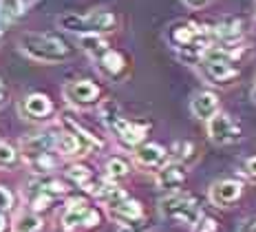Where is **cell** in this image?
Wrapping results in <instances>:
<instances>
[{
  "label": "cell",
  "mask_w": 256,
  "mask_h": 232,
  "mask_svg": "<svg viewBox=\"0 0 256 232\" xmlns=\"http://www.w3.org/2000/svg\"><path fill=\"white\" fill-rule=\"evenodd\" d=\"M170 45L174 47L184 60H201L206 49L212 45V31L208 27L194 25V23H177L170 27L168 34Z\"/></svg>",
  "instance_id": "6da1fadb"
},
{
  "label": "cell",
  "mask_w": 256,
  "mask_h": 232,
  "mask_svg": "<svg viewBox=\"0 0 256 232\" xmlns=\"http://www.w3.org/2000/svg\"><path fill=\"white\" fill-rule=\"evenodd\" d=\"M20 49L31 60L44 62V64L66 62L73 56V49L66 42H62L60 38L44 36V34H22L20 36Z\"/></svg>",
  "instance_id": "7a4b0ae2"
},
{
  "label": "cell",
  "mask_w": 256,
  "mask_h": 232,
  "mask_svg": "<svg viewBox=\"0 0 256 232\" xmlns=\"http://www.w3.org/2000/svg\"><path fill=\"white\" fill-rule=\"evenodd\" d=\"M58 25L64 31L80 36H102L106 31H113L117 25V18L110 12H88V14H62L58 18Z\"/></svg>",
  "instance_id": "3957f363"
},
{
  "label": "cell",
  "mask_w": 256,
  "mask_h": 232,
  "mask_svg": "<svg viewBox=\"0 0 256 232\" xmlns=\"http://www.w3.org/2000/svg\"><path fill=\"white\" fill-rule=\"evenodd\" d=\"M62 122H64V126H66V131L58 135L56 148L64 157H78V155H86V153H93V150L102 148V142H100L95 135H90L88 131H84L80 124L66 120V117H64Z\"/></svg>",
  "instance_id": "277c9868"
},
{
  "label": "cell",
  "mask_w": 256,
  "mask_h": 232,
  "mask_svg": "<svg viewBox=\"0 0 256 232\" xmlns=\"http://www.w3.org/2000/svg\"><path fill=\"white\" fill-rule=\"evenodd\" d=\"M102 115H104L106 126L110 128V133H113L115 137L120 139L122 144H124V146L137 148V146H140V144L144 142L148 126H142V124H135V122L126 120V117L120 113V109H117V104H113V102L104 104Z\"/></svg>",
  "instance_id": "5b68a950"
},
{
  "label": "cell",
  "mask_w": 256,
  "mask_h": 232,
  "mask_svg": "<svg viewBox=\"0 0 256 232\" xmlns=\"http://www.w3.org/2000/svg\"><path fill=\"white\" fill-rule=\"evenodd\" d=\"M162 212L166 214L168 219H174L179 223H188L194 225L196 221L201 219V208L199 203L194 201L190 195H181V192H174V195H168L166 199H162Z\"/></svg>",
  "instance_id": "8992f818"
},
{
  "label": "cell",
  "mask_w": 256,
  "mask_h": 232,
  "mask_svg": "<svg viewBox=\"0 0 256 232\" xmlns=\"http://www.w3.org/2000/svg\"><path fill=\"white\" fill-rule=\"evenodd\" d=\"M208 135H210V139L216 146H230V144H236L243 137L241 126L234 124V120L228 113H221V111L214 113L208 120Z\"/></svg>",
  "instance_id": "52a82bcc"
},
{
  "label": "cell",
  "mask_w": 256,
  "mask_h": 232,
  "mask_svg": "<svg viewBox=\"0 0 256 232\" xmlns=\"http://www.w3.org/2000/svg\"><path fill=\"white\" fill-rule=\"evenodd\" d=\"M62 223L64 228H93V225L100 223V212L98 210H93L88 206L86 201H82V199H73L71 203H68L66 212L62 214Z\"/></svg>",
  "instance_id": "ba28073f"
},
{
  "label": "cell",
  "mask_w": 256,
  "mask_h": 232,
  "mask_svg": "<svg viewBox=\"0 0 256 232\" xmlns=\"http://www.w3.org/2000/svg\"><path fill=\"white\" fill-rule=\"evenodd\" d=\"M64 98L73 106H93L100 98V86L90 80H76L64 86Z\"/></svg>",
  "instance_id": "9c48e42d"
},
{
  "label": "cell",
  "mask_w": 256,
  "mask_h": 232,
  "mask_svg": "<svg viewBox=\"0 0 256 232\" xmlns=\"http://www.w3.org/2000/svg\"><path fill=\"white\" fill-rule=\"evenodd\" d=\"M108 208V214L110 219H115L120 225H137V223H144V210L140 206V201L130 197H124L120 201L110 203Z\"/></svg>",
  "instance_id": "30bf717a"
},
{
  "label": "cell",
  "mask_w": 256,
  "mask_h": 232,
  "mask_svg": "<svg viewBox=\"0 0 256 232\" xmlns=\"http://www.w3.org/2000/svg\"><path fill=\"white\" fill-rule=\"evenodd\" d=\"M243 192V186L238 181L234 179H221V181H214L210 186V201L214 203L218 208H228L232 206L234 201H238V197H241Z\"/></svg>",
  "instance_id": "8fae6325"
},
{
  "label": "cell",
  "mask_w": 256,
  "mask_h": 232,
  "mask_svg": "<svg viewBox=\"0 0 256 232\" xmlns=\"http://www.w3.org/2000/svg\"><path fill=\"white\" fill-rule=\"evenodd\" d=\"M56 139L58 137L53 133H38V135H34V137H26L22 142V155H24L26 164L42 157V155L51 153V150L56 148Z\"/></svg>",
  "instance_id": "7c38bea8"
},
{
  "label": "cell",
  "mask_w": 256,
  "mask_h": 232,
  "mask_svg": "<svg viewBox=\"0 0 256 232\" xmlns=\"http://www.w3.org/2000/svg\"><path fill=\"white\" fill-rule=\"evenodd\" d=\"M201 69L210 84H230L241 73L234 62H201Z\"/></svg>",
  "instance_id": "4fadbf2b"
},
{
  "label": "cell",
  "mask_w": 256,
  "mask_h": 232,
  "mask_svg": "<svg viewBox=\"0 0 256 232\" xmlns=\"http://www.w3.org/2000/svg\"><path fill=\"white\" fill-rule=\"evenodd\" d=\"M93 60L98 62V69L106 75V78L117 80V78H122V75H124V69H126L124 56H122L120 51H113L110 47L104 53H100L98 58H93Z\"/></svg>",
  "instance_id": "5bb4252c"
},
{
  "label": "cell",
  "mask_w": 256,
  "mask_h": 232,
  "mask_svg": "<svg viewBox=\"0 0 256 232\" xmlns=\"http://www.w3.org/2000/svg\"><path fill=\"white\" fill-rule=\"evenodd\" d=\"M190 111L196 120H210L214 113H218V98L212 91H201L194 93V98L190 102Z\"/></svg>",
  "instance_id": "9a60e30c"
},
{
  "label": "cell",
  "mask_w": 256,
  "mask_h": 232,
  "mask_svg": "<svg viewBox=\"0 0 256 232\" xmlns=\"http://www.w3.org/2000/svg\"><path fill=\"white\" fill-rule=\"evenodd\" d=\"M135 161L144 168H162L166 164V150L159 144H140L135 148Z\"/></svg>",
  "instance_id": "2e32d148"
},
{
  "label": "cell",
  "mask_w": 256,
  "mask_h": 232,
  "mask_svg": "<svg viewBox=\"0 0 256 232\" xmlns=\"http://www.w3.org/2000/svg\"><path fill=\"white\" fill-rule=\"evenodd\" d=\"M51 111H53L51 100L42 93H31L29 98L22 102V113L29 120H42V117L51 115Z\"/></svg>",
  "instance_id": "e0dca14e"
},
{
  "label": "cell",
  "mask_w": 256,
  "mask_h": 232,
  "mask_svg": "<svg viewBox=\"0 0 256 232\" xmlns=\"http://www.w3.org/2000/svg\"><path fill=\"white\" fill-rule=\"evenodd\" d=\"M186 181V166L177 164H164L162 168L157 170V186L159 188H179L181 183Z\"/></svg>",
  "instance_id": "ac0fdd59"
},
{
  "label": "cell",
  "mask_w": 256,
  "mask_h": 232,
  "mask_svg": "<svg viewBox=\"0 0 256 232\" xmlns=\"http://www.w3.org/2000/svg\"><path fill=\"white\" fill-rule=\"evenodd\" d=\"M241 34H243V29H241V23H238V20H226V23H221L216 27V31H212V36H216L218 40H223V42L238 40Z\"/></svg>",
  "instance_id": "d6986e66"
},
{
  "label": "cell",
  "mask_w": 256,
  "mask_h": 232,
  "mask_svg": "<svg viewBox=\"0 0 256 232\" xmlns=\"http://www.w3.org/2000/svg\"><path fill=\"white\" fill-rule=\"evenodd\" d=\"M42 228V219L36 212H22L16 217V232H38Z\"/></svg>",
  "instance_id": "ffe728a7"
},
{
  "label": "cell",
  "mask_w": 256,
  "mask_h": 232,
  "mask_svg": "<svg viewBox=\"0 0 256 232\" xmlns=\"http://www.w3.org/2000/svg\"><path fill=\"white\" fill-rule=\"evenodd\" d=\"M22 0H0V20L2 23H14L22 14Z\"/></svg>",
  "instance_id": "44dd1931"
},
{
  "label": "cell",
  "mask_w": 256,
  "mask_h": 232,
  "mask_svg": "<svg viewBox=\"0 0 256 232\" xmlns=\"http://www.w3.org/2000/svg\"><path fill=\"white\" fill-rule=\"evenodd\" d=\"M68 177H71L73 181L78 183V186L86 188V190H93V172H90L86 166H71L68 168Z\"/></svg>",
  "instance_id": "7402d4cb"
},
{
  "label": "cell",
  "mask_w": 256,
  "mask_h": 232,
  "mask_svg": "<svg viewBox=\"0 0 256 232\" xmlns=\"http://www.w3.org/2000/svg\"><path fill=\"white\" fill-rule=\"evenodd\" d=\"M128 164L124 159H120V157H113V159H108V164H106V175H108V179H124V177L128 175Z\"/></svg>",
  "instance_id": "603a6c76"
},
{
  "label": "cell",
  "mask_w": 256,
  "mask_h": 232,
  "mask_svg": "<svg viewBox=\"0 0 256 232\" xmlns=\"http://www.w3.org/2000/svg\"><path fill=\"white\" fill-rule=\"evenodd\" d=\"M18 161V153H16L14 146L0 142V168H12V166Z\"/></svg>",
  "instance_id": "cb8c5ba5"
},
{
  "label": "cell",
  "mask_w": 256,
  "mask_h": 232,
  "mask_svg": "<svg viewBox=\"0 0 256 232\" xmlns=\"http://www.w3.org/2000/svg\"><path fill=\"white\" fill-rule=\"evenodd\" d=\"M218 230V225H216V221L214 219H210V217H206L204 221H196L194 223V232H216Z\"/></svg>",
  "instance_id": "d4e9b609"
},
{
  "label": "cell",
  "mask_w": 256,
  "mask_h": 232,
  "mask_svg": "<svg viewBox=\"0 0 256 232\" xmlns=\"http://www.w3.org/2000/svg\"><path fill=\"white\" fill-rule=\"evenodd\" d=\"M12 208V195H9L7 188L0 186V210H9Z\"/></svg>",
  "instance_id": "484cf974"
},
{
  "label": "cell",
  "mask_w": 256,
  "mask_h": 232,
  "mask_svg": "<svg viewBox=\"0 0 256 232\" xmlns=\"http://www.w3.org/2000/svg\"><path fill=\"white\" fill-rule=\"evenodd\" d=\"M245 172H248L252 179H256V157H250L245 161Z\"/></svg>",
  "instance_id": "4316f807"
},
{
  "label": "cell",
  "mask_w": 256,
  "mask_h": 232,
  "mask_svg": "<svg viewBox=\"0 0 256 232\" xmlns=\"http://www.w3.org/2000/svg\"><path fill=\"white\" fill-rule=\"evenodd\" d=\"M186 5H188L190 9H201L204 5H208V0H184Z\"/></svg>",
  "instance_id": "83f0119b"
},
{
  "label": "cell",
  "mask_w": 256,
  "mask_h": 232,
  "mask_svg": "<svg viewBox=\"0 0 256 232\" xmlns=\"http://www.w3.org/2000/svg\"><path fill=\"white\" fill-rule=\"evenodd\" d=\"M120 232H144V228H142V223H137V225H122Z\"/></svg>",
  "instance_id": "f1b7e54d"
},
{
  "label": "cell",
  "mask_w": 256,
  "mask_h": 232,
  "mask_svg": "<svg viewBox=\"0 0 256 232\" xmlns=\"http://www.w3.org/2000/svg\"><path fill=\"white\" fill-rule=\"evenodd\" d=\"M7 100H9V93H7V89H2V86H0V109H2V106L7 104Z\"/></svg>",
  "instance_id": "f546056e"
},
{
  "label": "cell",
  "mask_w": 256,
  "mask_h": 232,
  "mask_svg": "<svg viewBox=\"0 0 256 232\" xmlns=\"http://www.w3.org/2000/svg\"><path fill=\"white\" fill-rule=\"evenodd\" d=\"M241 232H256V221H250V223H245Z\"/></svg>",
  "instance_id": "4dcf8cb0"
},
{
  "label": "cell",
  "mask_w": 256,
  "mask_h": 232,
  "mask_svg": "<svg viewBox=\"0 0 256 232\" xmlns=\"http://www.w3.org/2000/svg\"><path fill=\"white\" fill-rule=\"evenodd\" d=\"M4 225H7V221H4V217H2V214H0V232L4 230Z\"/></svg>",
  "instance_id": "1f68e13d"
},
{
  "label": "cell",
  "mask_w": 256,
  "mask_h": 232,
  "mask_svg": "<svg viewBox=\"0 0 256 232\" xmlns=\"http://www.w3.org/2000/svg\"><path fill=\"white\" fill-rule=\"evenodd\" d=\"M252 98H254V102H256V84H254V89H252Z\"/></svg>",
  "instance_id": "d6a6232c"
}]
</instances>
